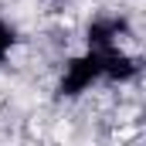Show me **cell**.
<instances>
[{"label": "cell", "instance_id": "obj_1", "mask_svg": "<svg viewBox=\"0 0 146 146\" xmlns=\"http://www.w3.org/2000/svg\"><path fill=\"white\" fill-rule=\"evenodd\" d=\"M99 82H102V54L92 51V48H85L82 54H75L65 65L58 88H61V95H82V92H88Z\"/></svg>", "mask_w": 146, "mask_h": 146}, {"label": "cell", "instance_id": "obj_2", "mask_svg": "<svg viewBox=\"0 0 146 146\" xmlns=\"http://www.w3.org/2000/svg\"><path fill=\"white\" fill-rule=\"evenodd\" d=\"M126 34H129V24L122 17H99L88 27V48L92 51H115V48H122Z\"/></svg>", "mask_w": 146, "mask_h": 146}, {"label": "cell", "instance_id": "obj_3", "mask_svg": "<svg viewBox=\"0 0 146 146\" xmlns=\"http://www.w3.org/2000/svg\"><path fill=\"white\" fill-rule=\"evenodd\" d=\"M14 44H17V31L0 17V65L10 58V51H14Z\"/></svg>", "mask_w": 146, "mask_h": 146}]
</instances>
